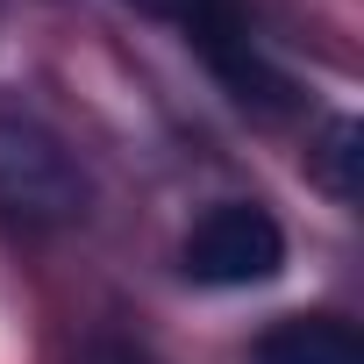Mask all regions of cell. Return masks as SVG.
I'll return each mask as SVG.
<instances>
[{
    "mask_svg": "<svg viewBox=\"0 0 364 364\" xmlns=\"http://www.w3.org/2000/svg\"><path fill=\"white\" fill-rule=\"evenodd\" d=\"M279 264H286V236L250 200L208 208L186 236V279H200V286H264V279H279Z\"/></svg>",
    "mask_w": 364,
    "mask_h": 364,
    "instance_id": "cell-2",
    "label": "cell"
},
{
    "mask_svg": "<svg viewBox=\"0 0 364 364\" xmlns=\"http://www.w3.org/2000/svg\"><path fill=\"white\" fill-rule=\"evenodd\" d=\"M0 208L22 222H79L86 215V171L65 143L36 122L0 114Z\"/></svg>",
    "mask_w": 364,
    "mask_h": 364,
    "instance_id": "cell-1",
    "label": "cell"
},
{
    "mask_svg": "<svg viewBox=\"0 0 364 364\" xmlns=\"http://www.w3.org/2000/svg\"><path fill=\"white\" fill-rule=\"evenodd\" d=\"M250 364H364V343L336 314H286L279 328L257 336Z\"/></svg>",
    "mask_w": 364,
    "mask_h": 364,
    "instance_id": "cell-3",
    "label": "cell"
},
{
    "mask_svg": "<svg viewBox=\"0 0 364 364\" xmlns=\"http://www.w3.org/2000/svg\"><path fill=\"white\" fill-rule=\"evenodd\" d=\"M314 164H321V178H328L343 200H357V178H350V164H357V129H350V122H328V143H321Z\"/></svg>",
    "mask_w": 364,
    "mask_h": 364,
    "instance_id": "cell-4",
    "label": "cell"
}]
</instances>
